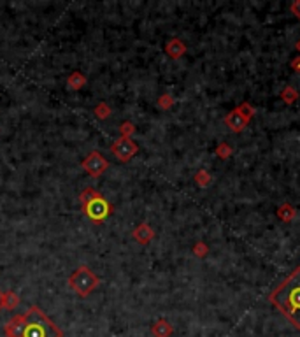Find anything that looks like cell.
<instances>
[{
    "mask_svg": "<svg viewBox=\"0 0 300 337\" xmlns=\"http://www.w3.org/2000/svg\"><path fill=\"white\" fill-rule=\"evenodd\" d=\"M7 337H64L58 327L40 311L37 305H32L28 313L12 316L5 323Z\"/></svg>",
    "mask_w": 300,
    "mask_h": 337,
    "instance_id": "cell-1",
    "label": "cell"
},
{
    "mask_svg": "<svg viewBox=\"0 0 300 337\" xmlns=\"http://www.w3.org/2000/svg\"><path fill=\"white\" fill-rule=\"evenodd\" d=\"M270 304H274L279 313L300 330V267H297L286 279L270 293Z\"/></svg>",
    "mask_w": 300,
    "mask_h": 337,
    "instance_id": "cell-2",
    "label": "cell"
},
{
    "mask_svg": "<svg viewBox=\"0 0 300 337\" xmlns=\"http://www.w3.org/2000/svg\"><path fill=\"white\" fill-rule=\"evenodd\" d=\"M79 201H81V205H83V211L92 221H104L112 211L111 204L93 188L84 190L81 193Z\"/></svg>",
    "mask_w": 300,
    "mask_h": 337,
    "instance_id": "cell-3",
    "label": "cell"
},
{
    "mask_svg": "<svg viewBox=\"0 0 300 337\" xmlns=\"http://www.w3.org/2000/svg\"><path fill=\"white\" fill-rule=\"evenodd\" d=\"M99 283H100V279L86 267V265L77 267L76 272L68 277V285L72 286V290L79 295V297H88L90 293L99 286Z\"/></svg>",
    "mask_w": 300,
    "mask_h": 337,
    "instance_id": "cell-4",
    "label": "cell"
},
{
    "mask_svg": "<svg viewBox=\"0 0 300 337\" xmlns=\"http://www.w3.org/2000/svg\"><path fill=\"white\" fill-rule=\"evenodd\" d=\"M137 149L139 148H137L135 142H133L132 139H125V137L116 139L111 146L112 155H114L120 162H123V164H127V162H130L133 157H135Z\"/></svg>",
    "mask_w": 300,
    "mask_h": 337,
    "instance_id": "cell-5",
    "label": "cell"
},
{
    "mask_svg": "<svg viewBox=\"0 0 300 337\" xmlns=\"http://www.w3.org/2000/svg\"><path fill=\"white\" fill-rule=\"evenodd\" d=\"M83 168L90 174L92 177H100L102 174L109 168V162L102 157V153L99 151H92L88 157L83 160Z\"/></svg>",
    "mask_w": 300,
    "mask_h": 337,
    "instance_id": "cell-6",
    "label": "cell"
},
{
    "mask_svg": "<svg viewBox=\"0 0 300 337\" xmlns=\"http://www.w3.org/2000/svg\"><path fill=\"white\" fill-rule=\"evenodd\" d=\"M248 123H249V121L246 120L242 114H240L239 109H233V111H230L227 116H225V125H227L228 129L232 130V132H235V134L242 132V130L248 127Z\"/></svg>",
    "mask_w": 300,
    "mask_h": 337,
    "instance_id": "cell-7",
    "label": "cell"
},
{
    "mask_svg": "<svg viewBox=\"0 0 300 337\" xmlns=\"http://www.w3.org/2000/svg\"><path fill=\"white\" fill-rule=\"evenodd\" d=\"M132 237L135 239L137 242H139V244L146 246V244H149V242L153 241L155 232H153V229L149 227L148 223H140V225H137L135 229H133Z\"/></svg>",
    "mask_w": 300,
    "mask_h": 337,
    "instance_id": "cell-8",
    "label": "cell"
},
{
    "mask_svg": "<svg viewBox=\"0 0 300 337\" xmlns=\"http://www.w3.org/2000/svg\"><path fill=\"white\" fill-rule=\"evenodd\" d=\"M165 53H167L170 58L177 60V58H181V56L186 53V46H184V42L181 39H170L167 44H165Z\"/></svg>",
    "mask_w": 300,
    "mask_h": 337,
    "instance_id": "cell-9",
    "label": "cell"
},
{
    "mask_svg": "<svg viewBox=\"0 0 300 337\" xmlns=\"http://www.w3.org/2000/svg\"><path fill=\"white\" fill-rule=\"evenodd\" d=\"M151 332L155 337H170L172 327H170V323H168L167 320H158V321H155Z\"/></svg>",
    "mask_w": 300,
    "mask_h": 337,
    "instance_id": "cell-10",
    "label": "cell"
},
{
    "mask_svg": "<svg viewBox=\"0 0 300 337\" xmlns=\"http://www.w3.org/2000/svg\"><path fill=\"white\" fill-rule=\"evenodd\" d=\"M86 84V77L83 76V74L79 72V70H76V72H72L70 76L67 77V86L68 90H74V92H77V90H81Z\"/></svg>",
    "mask_w": 300,
    "mask_h": 337,
    "instance_id": "cell-11",
    "label": "cell"
},
{
    "mask_svg": "<svg viewBox=\"0 0 300 337\" xmlns=\"http://www.w3.org/2000/svg\"><path fill=\"white\" fill-rule=\"evenodd\" d=\"M277 214H279V218L283 221H292L293 218H295V214H297V211L293 209V205H290V204H283L279 207V211H277Z\"/></svg>",
    "mask_w": 300,
    "mask_h": 337,
    "instance_id": "cell-12",
    "label": "cell"
},
{
    "mask_svg": "<svg viewBox=\"0 0 300 337\" xmlns=\"http://www.w3.org/2000/svg\"><path fill=\"white\" fill-rule=\"evenodd\" d=\"M20 305V297H18L14 292H7L4 297V307L7 311H12V309H16Z\"/></svg>",
    "mask_w": 300,
    "mask_h": 337,
    "instance_id": "cell-13",
    "label": "cell"
},
{
    "mask_svg": "<svg viewBox=\"0 0 300 337\" xmlns=\"http://www.w3.org/2000/svg\"><path fill=\"white\" fill-rule=\"evenodd\" d=\"M281 99H283V102H286V104H293V102L299 99V93H297V90L293 88V86H286V88L281 92Z\"/></svg>",
    "mask_w": 300,
    "mask_h": 337,
    "instance_id": "cell-14",
    "label": "cell"
},
{
    "mask_svg": "<svg viewBox=\"0 0 300 337\" xmlns=\"http://www.w3.org/2000/svg\"><path fill=\"white\" fill-rule=\"evenodd\" d=\"M133 132H135V127H133L132 121H125V123H121L120 137H125V139H132Z\"/></svg>",
    "mask_w": 300,
    "mask_h": 337,
    "instance_id": "cell-15",
    "label": "cell"
},
{
    "mask_svg": "<svg viewBox=\"0 0 300 337\" xmlns=\"http://www.w3.org/2000/svg\"><path fill=\"white\" fill-rule=\"evenodd\" d=\"M93 112H95V116L99 118V120H107L109 114H111V107H109L105 102H100V104L97 105L95 111H93Z\"/></svg>",
    "mask_w": 300,
    "mask_h": 337,
    "instance_id": "cell-16",
    "label": "cell"
},
{
    "mask_svg": "<svg viewBox=\"0 0 300 337\" xmlns=\"http://www.w3.org/2000/svg\"><path fill=\"white\" fill-rule=\"evenodd\" d=\"M237 109H239V112H240V114H242V116H244L248 121L251 120L253 116H255V109H253V105H251V104H248V102H244V104H240Z\"/></svg>",
    "mask_w": 300,
    "mask_h": 337,
    "instance_id": "cell-17",
    "label": "cell"
},
{
    "mask_svg": "<svg viewBox=\"0 0 300 337\" xmlns=\"http://www.w3.org/2000/svg\"><path fill=\"white\" fill-rule=\"evenodd\" d=\"M195 181L199 183V186H209L211 176H209L207 170H199V172L195 174Z\"/></svg>",
    "mask_w": 300,
    "mask_h": 337,
    "instance_id": "cell-18",
    "label": "cell"
},
{
    "mask_svg": "<svg viewBox=\"0 0 300 337\" xmlns=\"http://www.w3.org/2000/svg\"><path fill=\"white\" fill-rule=\"evenodd\" d=\"M174 104V99L172 95H168V93H165V95H162L160 99H158V105H160L162 109H170Z\"/></svg>",
    "mask_w": 300,
    "mask_h": 337,
    "instance_id": "cell-19",
    "label": "cell"
},
{
    "mask_svg": "<svg viewBox=\"0 0 300 337\" xmlns=\"http://www.w3.org/2000/svg\"><path fill=\"white\" fill-rule=\"evenodd\" d=\"M216 155L220 158H228L230 155H232V148H230L228 144H220L216 148Z\"/></svg>",
    "mask_w": 300,
    "mask_h": 337,
    "instance_id": "cell-20",
    "label": "cell"
},
{
    "mask_svg": "<svg viewBox=\"0 0 300 337\" xmlns=\"http://www.w3.org/2000/svg\"><path fill=\"white\" fill-rule=\"evenodd\" d=\"M193 253H195L197 257H205V253H207V246L204 242H197L195 248H193Z\"/></svg>",
    "mask_w": 300,
    "mask_h": 337,
    "instance_id": "cell-21",
    "label": "cell"
},
{
    "mask_svg": "<svg viewBox=\"0 0 300 337\" xmlns=\"http://www.w3.org/2000/svg\"><path fill=\"white\" fill-rule=\"evenodd\" d=\"M290 9H292V12L295 14L297 18H300V0H297V2H293L292 5H290Z\"/></svg>",
    "mask_w": 300,
    "mask_h": 337,
    "instance_id": "cell-22",
    "label": "cell"
},
{
    "mask_svg": "<svg viewBox=\"0 0 300 337\" xmlns=\"http://www.w3.org/2000/svg\"><path fill=\"white\" fill-rule=\"evenodd\" d=\"M292 67H293V70H297V72H300V56H299V58H295V60H293Z\"/></svg>",
    "mask_w": 300,
    "mask_h": 337,
    "instance_id": "cell-23",
    "label": "cell"
},
{
    "mask_svg": "<svg viewBox=\"0 0 300 337\" xmlns=\"http://www.w3.org/2000/svg\"><path fill=\"white\" fill-rule=\"evenodd\" d=\"M4 297H5V293L0 290V311H2V307H4Z\"/></svg>",
    "mask_w": 300,
    "mask_h": 337,
    "instance_id": "cell-24",
    "label": "cell"
},
{
    "mask_svg": "<svg viewBox=\"0 0 300 337\" xmlns=\"http://www.w3.org/2000/svg\"><path fill=\"white\" fill-rule=\"evenodd\" d=\"M297 49H299V51H300V40H299V42H297Z\"/></svg>",
    "mask_w": 300,
    "mask_h": 337,
    "instance_id": "cell-25",
    "label": "cell"
}]
</instances>
